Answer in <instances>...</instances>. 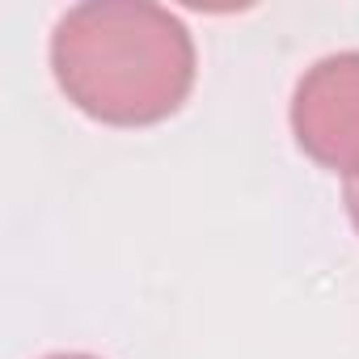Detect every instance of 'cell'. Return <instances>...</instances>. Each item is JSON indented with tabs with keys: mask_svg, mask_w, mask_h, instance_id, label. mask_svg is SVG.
Listing matches in <instances>:
<instances>
[{
	"mask_svg": "<svg viewBox=\"0 0 359 359\" xmlns=\"http://www.w3.org/2000/svg\"><path fill=\"white\" fill-rule=\"evenodd\" d=\"M60 93L106 127H152L182 110L199 55L187 22L148 0H85L51 34Z\"/></svg>",
	"mask_w": 359,
	"mask_h": 359,
	"instance_id": "1",
	"label": "cell"
},
{
	"mask_svg": "<svg viewBox=\"0 0 359 359\" xmlns=\"http://www.w3.org/2000/svg\"><path fill=\"white\" fill-rule=\"evenodd\" d=\"M292 135L330 173H359V51H338L304 68L292 93Z\"/></svg>",
	"mask_w": 359,
	"mask_h": 359,
	"instance_id": "2",
	"label": "cell"
},
{
	"mask_svg": "<svg viewBox=\"0 0 359 359\" xmlns=\"http://www.w3.org/2000/svg\"><path fill=\"white\" fill-rule=\"evenodd\" d=\"M342 203H346V216H351V224H355V233H359V173H351V177H346V187H342Z\"/></svg>",
	"mask_w": 359,
	"mask_h": 359,
	"instance_id": "3",
	"label": "cell"
},
{
	"mask_svg": "<svg viewBox=\"0 0 359 359\" xmlns=\"http://www.w3.org/2000/svg\"><path fill=\"white\" fill-rule=\"evenodd\" d=\"M47 359H102V355H85V351H60V355H47Z\"/></svg>",
	"mask_w": 359,
	"mask_h": 359,
	"instance_id": "4",
	"label": "cell"
}]
</instances>
